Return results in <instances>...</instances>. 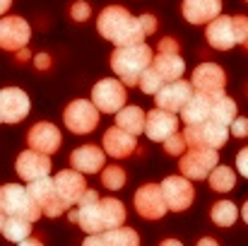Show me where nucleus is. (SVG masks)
Masks as SVG:
<instances>
[{
    "label": "nucleus",
    "instance_id": "f257e3e1",
    "mask_svg": "<svg viewBox=\"0 0 248 246\" xmlns=\"http://www.w3.org/2000/svg\"><path fill=\"white\" fill-rule=\"evenodd\" d=\"M96 29L106 41H113L116 46H130V44H142L145 36L155 34L157 19H155V15L133 17L125 7L108 5L101 10V15L96 19Z\"/></svg>",
    "mask_w": 248,
    "mask_h": 246
},
{
    "label": "nucleus",
    "instance_id": "f03ea898",
    "mask_svg": "<svg viewBox=\"0 0 248 246\" xmlns=\"http://www.w3.org/2000/svg\"><path fill=\"white\" fill-rule=\"evenodd\" d=\"M152 61H155V51L145 41L142 44H130V46H118L111 53V68L125 87L140 84L142 73L152 66Z\"/></svg>",
    "mask_w": 248,
    "mask_h": 246
},
{
    "label": "nucleus",
    "instance_id": "7ed1b4c3",
    "mask_svg": "<svg viewBox=\"0 0 248 246\" xmlns=\"http://www.w3.org/2000/svg\"><path fill=\"white\" fill-rule=\"evenodd\" d=\"M0 210L5 215H19V217H27L31 222H36L44 210L39 208V203L31 198L29 188L19 186V183H5L0 186Z\"/></svg>",
    "mask_w": 248,
    "mask_h": 246
},
{
    "label": "nucleus",
    "instance_id": "20e7f679",
    "mask_svg": "<svg viewBox=\"0 0 248 246\" xmlns=\"http://www.w3.org/2000/svg\"><path fill=\"white\" fill-rule=\"evenodd\" d=\"M183 138H186L188 148H215V150H219L229 140V126H224L215 118H207L202 123L188 126L183 131Z\"/></svg>",
    "mask_w": 248,
    "mask_h": 246
},
{
    "label": "nucleus",
    "instance_id": "39448f33",
    "mask_svg": "<svg viewBox=\"0 0 248 246\" xmlns=\"http://www.w3.org/2000/svg\"><path fill=\"white\" fill-rule=\"evenodd\" d=\"M29 193L31 198L39 203V208L44 210L46 217H61L65 210H68V203L63 200V196L58 193L56 188V181L51 176H41V179H34L29 181Z\"/></svg>",
    "mask_w": 248,
    "mask_h": 246
},
{
    "label": "nucleus",
    "instance_id": "423d86ee",
    "mask_svg": "<svg viewBox=\"0 0 248 246\" xmlns=\"http://www.w3.org/2000/svg\"><path fill=\"white\" fill-rule=\"evenodd\" d=\"M217 162H219V155L215 148H190L188 152L181 155V174L193 181H202V179H210Z\"/></svg>",
    "mask_w": 248,
    "mask_h": 246
},
{
    "label": "nucleus",
    "instance_id": "0eeeda50",
    "mask_svg": "<svg viewBox=\"0 0 248 246\" xmlns=\"http://www.w3.org/2000/svg\"><path fill=\"white\" fill-rule=\"evenodd\" d=\"M125 99H128V92L121 80L106 78L92 87V101L96 104L101 114H118L125 106Z\"/></svg>",
    "mask_w": 248,
    "mask_h": 246
},
{
    "label": "nucleus",
    "instance_id": "6e6552de",
    "mask_svg": "<svg viewBox=\"0 0 248 246\" xmlns=\"http://www.w3.org/2000/svg\"><path fill=\"white\" fill-rule=\"evenodd\" d=\"M63 121H65L68 131H73L75 135H87L99 123V109H96L94 101L75 99V101L68 104V109L63 114Z\"/></svg>",
    "mask_w": 248,
    "mask_h": 246
},
{
    "label": "nucleus",
    "instance_id": "1a4fd4ad",
    "mask_svg": "<svg viewBox=\"0 0 248 246\" xmlns=\"http://www.w3.org/2000/svg\"><path fill=\"white\" fill-rule=\"evenodd\" d=\"M135 210L145 220H162L166 215V210H169L164 193H162V186L145 183L142 188H138V193H135Z\"/></svg>",
    "mask_w": 248,
    "mask_h": 246
},
{
    "label": "nucleus",
    "instance_id": "9d476101",
    "mask_svg": "<svg viewBox=\"0 0 248 246\" xmlns=\"http://www.w3.org/2000/svg\"><path fill=\"white\" fill-rule=\"evenodd\" d=\"M162 193H164L169 210H173V213L188 210L193 203V196H195L188 176H166L162 181Z\"/></svg>",
    "mask_w": 248,
    "mask_h": 246
},
{
    "label": "nucleus",
    "instance_id": "9b49d317",
    "mask_svg": "<svg viewBox=\"0 0 248 246\" xmlns=\"http://www.w3.org/2000/svg\"><path fill=\"white\" fill-rule=\"evenodd\" d=\"M29 36H31V29L22 17L10 15V17L0 19V49L2 51L15 53V51L24 49L29 44Z\"/></svg>",
    "mask_w": 248,
    "mask_h": 246
},
{
    "label": "nucleus",
    "instance_id": "f8f14e48",
    "mask_svg": "<svg viewBox=\"0 0 248 246\" xmlns=\"http://www.w3.org/2000/svg\"><path fill=\"white\" fill-rule=\"evenodd\" d=\"M190 82H193L195 92H202L207 97H219V94H224L227 75H224V70L217 63H200L193 70Z\"/></svg>",
    "mask_w": 248,
    "mask_h": 246
},
{
    "label": "nucleus",
    "instance_id": "ddd939ff",
    "mask_svg": "<svg viewBox=\"0 0 248 246\" xmlns=\"http://www.w3.org/2000/svg\"><path fill=\"white\" fill-rule=\"evenodd\" d=\"M193 89H195L193 82L171 80L155 94V101H157L159 109H166V111H173V114H176V111H181V109L188 104V99L195 94Z\"/></svg>",
    "mask_w": 248,
    "mask_h": 246
},
{
    "label": "nucleus",
    "instance_id": "4468645a",
    "mask_svg": "<svg viewBox=\"0 0 248 246\" xmlns=\"http://www.w3.org/2000/svg\"><path fill=\"white\" fill-rule=\"evenodd\" d=\"M99 203H101V198L92 188H87L82 193V198L78 200V208H75L78 210V225H80V230H82L84 234H99V232H104L101 220H99Z\"/></svg>",
    "mask_w": 248,
    "mask_h": 246
},
{
    "label": "nucleus",
    "instance_id": "2eb2a0df",
    "mask_svg": "<svg viewBox=\"0 0 248 246\" xmlns=\"http://www.w3.org/2000/svg\"><path fill=\"white\" fill-rule=\"evenodd\" d=\"M145 133L150 140L155 143H164L169 135L178 133V116L173 111H166V109H155L147 114V121H145Z\"/></svg>",
    "mask_w": 248,
    "mask_h": 246
},
{
    "label": "nucleus",
    "instance_id": "dca6fc26",
    "mask_svg": "<svg viewBox=\"0 0 248 246\" xmlns=\"http://www.w3.org/2000/svg\"><path fill=\"white\" fill-rule=\"evenodd\" d=\"M15 169H17L19 179H24V181H34V179L48 176V171H51V155L29 148V150H24L17 157V166Z\"/></svg>",
    "mask_w": 248,
    "mask_h": 246
},
{
    "label": "nucleus",
    "instance_id": "f3484780",
    "mask_svg": "<svg viewBox=\"0 0 248 246\" xmlns=\"http://www.w3.org/2000/svg\"><path fill=\"white\" fill-rule=\"evenodd\" d=\"M29 97L19 87H5L2 89V121L5 123H19L29 116Z\"/></svg>",
    "mask_w": 248,
    "mask_h": 246
},
{
    "label": "nucleus",
    "instance_id": "a211bd4d",
    "mask_svg": "<svg viewBox=\"0 0 248 246\" xmlns=\"http://www.w3.org/2000/svg\"><path fill=\"white\" fill-rule=\"evenodd\" d=\"M104 150L108 157H116V160H125L130 157L135 150H138V140L133 133L123 131L121 126H113L104 133Z\"/></svg>",
    "mask_w": 248,
    "mask_h": 246
},
{
    "label": "nucleus",
    "instance_id": "6ab92c4d",
    "mask_svg": "<svg viewBox=\"0 0 248 246\" xmlns=\"http://www.w3.org/2000/svg\"><path fill=\"white\" fill-rule=\"evenodd\" d=\"M53 181H56L58 193H61L63 200L68 203V208L78 205V200L82 198V193L87 191L82 171H78V169H63V171H58V174L53 176Z\"/></svg>",
    "mask_w": 248,
    "mask_h": 246
},
{
    "label": "nucleus",
    "instance_id": "aec40b11",
    "mask_svg": "<svg viewBox=\"0 0 248 246\" xmlns=\"http://www.w3.org/2000/svg\"><path fill=\"white\" fill-rule=\"evenodd\" d=\"M207 44L212 49H219V51H229L234 44H236V34H234V17H224V15H217L212 22H207Z\"/></svg>",
    "mask_w": 248,
    "mask_h": 246
},
{
    "label": "nucleus",
    "instance_id": "412c9836",
    "mask_svg": "<svg viewBox=\"0 0 248 246\" xmlns=\"http://www.w3.org/2000/svg\"><path fill=\"white\" fill-rule=\"evenodd\" d=\"M27 143H29L31 150H39V152L53 155V152L61 148L63 138H61V131H58L53 123H44V121H41V123H36V126L29 128Z\"/></svg>",
    "mask_w": 248,
    "mask_h": 246
},
{
    "label": "nucleus",
    "instance_id": "4be33fe9",
    "mask_svg": "<svg viewBox=\"0 0 248 246\" xmlns=\"http://www.w3.org/2000/svg\"><path fill=\"white\" fill-rule=\"evenodd\" d=\"M181 12L190 24H207L222 12V0H183Z\"/></svg>",
    "mask_w": 248,
    "mask_h": 246
},
{
    "label": "nucleus",
    "instance_id": "5701e85b",
    "mask_svg": "<svg viewBox=\"0 0 248 246\" xmlns=\"http://www.w3.org/2000/svg\"><path fill=\"white\" fill-rule=\"evenodd\" d=\"M87 246H138L140 244V234L130 227H113V230H104L99 234H87L84 239Z\"/></svg>",
    "mask_w": 248,
    "mask_h": 246
},
{
    "label": "nucleus",
    "instance_id": "b1692460",
    "mask_svg": "<svg viewBox=\"0 0 248 246\" xmlns=\"http://www.w3.org/2000/svg\"><path fill=\"white\" fill-rule=\"evenodd\" d=\"M104 162H106V152L96 145H82V148L73 150V155H70L73 169H78L82 174H99L104 169Z\"/></svg>",
    "mask_w": 248,
    "mask_h": 246
},
{
    "label": "nucleus",
    "instance_id": "393cba45",
    "mask_svg": "<svg viewBox=\"0 0 248 246\" xmlns=\"http://www.w3.org/2000/svg\"><path fill=\"white\" fill-rule=\"evenodd\" d=\"M212 99H215V97H207V94H202V92H195V94L188 99V104L181 109V121H183L186 126H195V123L207 121L210 114H212Z\"/></svg>",
    "mask_w": 248,
    "mask_h": 246
},
{
    "label": "nucleus",
    "instance_id": "a878e982",
    "mask_svg": "<svg viewBox=\"0 0 248 246\" xmlns=\"http://www.w3.org/2000/svg\"><path fill=\"white\" fill-rule=\"evenodd\" d=\"M152 66H155V70L164 78V82L181 80V75L186 73V63H183V58L178 56V51H157Z\"/></svg>",
    "mask_w": 248,
    "mask_h": 246
},
{
    "label": "nucleus",
    "instance_id": "bb28decb",
    "mask_svg": "<svg viewBox=\"0 0 248 246\" xmlns=\"http://www.w3.org/2000/svg\"><path fill=\"white\" fill-rule=\"evenodd\" d=\"M99 220L104 230H113L121 227L125 222V205L116 198H101L99 203Z\"/></svg>",
    "mask_w": 248,
    "mask_h": 246
},
{
    "label": "nucleus",
    "instance_id": "cd10ccee",
    "mask_svg": "<svg viewBox=\"0 0 248 246\" xmlns=\"http://www.w3.org/2000/svg\"><path fill=\"white\" fill-rule=\"evenodd\" d=\"M145 121H147V114L140 106H123L116 114V126H121L123 131H128L133 135L145 133Z\"/></svg>",
    "mask_w": 248,
    "mask_h": 246
},
{
    "label": "nucleus",
    "instance_id": "c85d7f7f",
    "mask_svg": "<svg viewBox=\"0 0 248 246\" xmlns=\"http://www.w3.org/2000/svg\"><path fill=\"white\" fill-rule=\"evenodd\" d=\"M236 101L234 99H229L227 94H219V97H215L212 99V114H210V118H215V121H219V123H224V126H232V121L236 118Z\"/></svg>",
    "mask_w": 248,
    "mask_h": 246
},
{
    "label": "nucleus",
    "instance_id": "c756f323",
    "mask_svg": "<svg viewBox=\"0 0 248 246\" xmlns=\"http://www.w3.org/2000/svg\"><path fill=\"white\" fill-rule=\"evenodd\" d=\"M2 234L10 242H24L31 234V220L19 217V215H7L5 227H2Z\"/></svg>",
    "mask_w": 248,
    "mask_h": 246
},
{
    "label": "nucleus",
    "instance_id": "7c9ffc66",
    "mask_svg": "<svg viewBox=\"0 0 248 246\" xmlns=\"http://www.w3.org/2000/svg\"><path fill=\"white\" fill-rule=\"evenodd\" d=\"M210 217H212V222L217 227H232L236 222V217H239V210H236V205L232 200H219V203L212 205Z\"/></svg>",
    "mask_w": 248,
    "mask_h": 246
},
{
    "label": "nucleus",
    "instance_id": "2f4dec72",
    "mask_svg": "<svg viewBox=\"0 0 248 246\" xmlns=\"http://www.w3.org/2000/svg\"><path fill=\"white\" fill-rule=\"evenodd\" d=\"M234 183H236V174H234L232 166L217 164V166L212 169V174H210V186H212V191L227 193V191L234 188Z\"/></svg>",
    "mask_w": 248,
    "mask_h": 246
},
{
    "label": "nucleus",
    "instance_id": "473e14b6",
    "mask_svg": "<svg viewBox=\"0 0 248 246\" xmlns=\"http://www.w3.org/2000/svg\"><path fill=\"white\" fill-rule=\"evenodd\" d=\"M101 183H104V188H108V191H121L123 186H125V171L121 169V166H104V171H101Z\"/></svg>",
    "mask_w": 248,
    "mask_h": 246
},
{
    "label": "nucleus",
    "instance_id": "72a5a7b5",
    "mask_svg": "<svg viewBox=\"0 0 248 246\" xmlns=\"http://www.w3.org/2000/svg\"><path fill=\"white\" fill-rule=\"evenodd\" d=\"M164 84H166L164 78L155 70V66H150V68L142 73V78H140V89H142L145 94H157Z\"/></svg>",
    "mask_w": 248,
    "mask_h": 246
},
{
    "label": "nucleus",
    "instance_id": "f704fd0d",
    "mask_svg": "<svg viewBox=\"0 0 248 246\" xmlns=\"http://www.w3.org/2000/svg\"><path fill=\"white\" fill-rule=\"evenodd\" d=\"M186 148H188V143H186L183 133H173V135H169L164 140V150L166 155H171V157H181L186 152Z\"/></svg>",
    "mask_w": 248,
    "mask_h": 246
},
{
    "label": "nucleus",
    "instance_id": "c9c22d12",
    "mask_svg": "<svg viewBox=\"0 0 248 246\" xmlns=\"http://www.w3.org/2000/svg\"><path fill=\"white\" fill-rule=\"evenodd\" d=\"M234 34H236V44L248 49V17L246 15H234Z\"/></svg>",
    "mask_w": 248,
    "mask_h": 246
},
{
    "label": "nucleus",
    "instance_id": "e433bc0d",
    "mask_svg": "<svg viewBox=\"0 0 248 246\" xmlns=\"http://www.w3.org/2000/svg\"><path fill=\"white\" fill-rule=\"evenodd\" d=\"M89 12H92V10H89V2H84V0H78V2L70 7V15H73L75 22H84V19L89 17Z\"/></svg>",
    "mask_w": 248,
    "mask_h": 246
},
{
    "label": "nucleus",
    "instance_id": "4c0bfd02",
    "mask_svg": "<svg viewBox=\"0 0 248 246\" xmlns=\"http://www.w3.org/2000/svg\"><path fill=\"white\" fill-rule=\"evenodd\" d=\"M229 131H232L236 138H246V135H248V118H244V116H236V118L232 121Z\"/></svg>",
    "mask_w": 248,
    "mask_h": 246
},
{
    "label": "nucleus",
    "instance_id": "58836bf2",
    "mask_svg": "<svg viewBox=\"0 0 248 246\" xmlns=\"http://www.w3.org/2000/svg\"><path fill=\"white\" fill-rule=\"evenodd\" d=\"M236 169H239L241 176H246L248 179V148L239 150V155H236Z\"/></svg>",
    "mask_w": 248,
    "mask_h": 246
},
{
    "label": "nucleus",
    "instance_id": "ea45409f",
    "mask_svg": "<svg viewBox=\"0 0 248 246\" xmlns=\"http://www.w3.org/2000/svg\"><path fill=\"white\" fill-rule=\"evenodd\" d=\"M157 51H178V41H173V39H162L159 41V46H157Z\"/></svg>",
    "mask_w": 248,
    "mask_h": 246
},
{
    "label": "nucleus",
    "instance_id": "a19ab883",
    "mask_svg": "<svg viewBox=\"0 0 248 246\" xmlns=\"http://www.w3.org/2000/svg\"><path fill=\"white\" fill-rule=\"evenodd\" d=\"M36 68L39 70H48L51 68V56L48 53H39L36 56Z\"/></svg>",
    "mask_w": 248,
    "mask_h": 246
},
{
    "label": "nucleus",
    "instance_id": "79ce46f5",
    "mask_svg": "<svg viewBox=\"0 0 248 246\" xmlns=\"http://www.w3.org/2000/svg\"><path fill=\"white\" fill-rule=\"evenodd\" d=\"M10 5H12V0H0V15H5L10 10Z\"/></svg>",
    "mask_w": 248,
    "mask_h": 246
},
{
    "label": "nucleus",
    "instance_id": "37998d69",
    "mask_svg": "<svg viewBox=\"0 0 248 246\" xmlns=\"http://www.w3.org/2000/svg\"><path fill=\"white\" fill-rule=\"evenodd\" d=\"M27 58H29V51H27V46H24V49H19V56H17V61L22 63V61H27Z\"/></svg>",
    "mask_w": 248,
    "mask_h": 246
},
{
    "label": "nucleus",
    "instance_id": "c03bdc74",
    "mask_svg": "<svg viewBox=\"0 0 248 246\" xmlns=\"http://www.w3.org/2000/svg\"><path fill=\"white\" fill-rule=\"evenodd\" d=\"M241 217L246 220V225H248V200L244 203V208H241Z\"/></svg>",
    "mask_w": 248,
    "mask_h": 246
},
{
    "label": "nucleus",
    "instance_id": "a18cd8bd",
    "mask_svg": "<svg viewBox=\"0 0 248 246\" xmlns=\"http://www.w3.org/2000/svg\"><path fill=\"white\" fill-rule=\"evenodd\" d=\"M5 220H7V215L0 210V234H2V227H5Z\"/></svg>",
    "mask_w": 248,
    "mask_h": 246
},
{
    "label": "nucleus",
    "instance_id": "49530a36",
    "mask_svg": "<svg viewBox=\"0 0 248 246\" xmlns=\"http://www.w3.org/2000/svg\"><path fill=\"white\" fill-rule=\"evenodd\" d=\"M0 123H2V89H0Z\"/></svg>",
    "mask_w": 248,
    "mask_h": 246
},
{
    "label": "nucleus",
    "instance_id": "de8ad7c7",
    "mask_svg": "<svg viewBox=\"0 0 248 246\" xmlns=\"http://www.w3.org/2000/svg\"><path fill=\"white\" fill-rule=\"evenodd\" d=\"M246 2H248V0H246Z\"/></svg>",
    "mask_w": 248,
    "mask_h": 246
}]
</instances>
